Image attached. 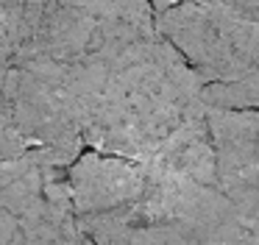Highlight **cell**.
<instances>
[{"mask_svg":"<svg viewBox=\"0 0 259 245\" xmlns=\"http://www.w3.org/2000/svg\"><path fill=\"white\" fill-rule=\"evenodd\" d=\"M81 245H92V242H90V239H84V242H81Z\"/></svg>","mask_w":259,"mask_h":245,"instance_id":"obj_7","label":"cell"},{"mask_svg":"<svg viewBox=\"0 0 259 245\" xmlns=\"http://www.w3.org/2000/svg\"><path fill=\"white\" fill-rule=\"evenodd\" d=\"M67 170L42 156L0 161V245H81Z\"/></svg>","mask_w":259,"mask_h":245,"instance_id":"obj_3","label":"cell"},{"mask_svg":"<svg viewBox=\"0 0 259 245\" xmlns=\"http://www.w3.org/2000/svg\"><path fill=\"white\" fill-rule=\"evenodd\" d=\"M214 187L223 195L259 192V109H206Z\"/></svg>","mask_w":259,"mask_h":245,"instance_id":"obj_4","label":"cell"},{"mask_svg":"<svg viewBox=\"0 0 259 245\" xmlns=\"http://www.w3.org/2000/svg\"><path fill=\"white\" fill-rule=\"evenodd\" d=\"M153 25L198 78L206 109H259V22L179 3L156 11Z\"/></svg>","mask_w":259,"mask_h":245,"instance_id":"obj_2","label":"cell"},{"mask_svg":"<svg viewBox=\"0 0 259 245\" xmlns=\"http://www.w3.org/2000/svg\"><path fill=\"white\" fill-rule=\"evenodd\" d=\"M81 139L95 153L214 184L201 84L159 33L106 78L87 111Z\"/></svg>","mask_w":259,"mask_h":245,"instance_id":"obj_1","label":"cell"},{"mask_svg":"<svg viewBox=\"0 0 259 245\" xmlns=\"http://www.w3.org/2000/svg\"><path fill=\"white\" fill-rule=\"evenodd\" d=\"M179 3L212 6V9H220V11H229V14H237V17H245V20L259 22V0H151L153 14L170 9V6H179Z\"/></svg>","mask_w":259,"mask_h":245,"instance_id":"obj_6","label":"cell"},{"mask_svg":"<svg viewBox=\"0 0 259 245\" xmlns=\"http://www.w3.org/2000/svg\"><path fill=\"white\" fill-rule=\"evenodd\" d=\"M31 0H0V72L14 64L28 33Z\"/></svg>","mask_w":259,"mask_h":245,"instance_id":"obj_5","label":"cell"}]
</instances>
